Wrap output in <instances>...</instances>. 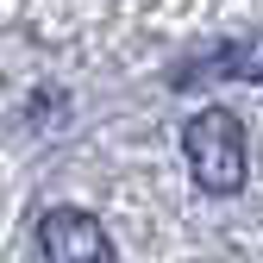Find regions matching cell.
<instances>
[{
	"instance_id": "7a4b0ae2",
	"label": "cell",
	"mask_w": 263,
	"mask_h": 263,
	"mask_svg": "<svg viewBox=\"0 0 263 263\" xmlns=\"http://www.w3.org/2000/svg\"><path fill=\"white\" fill-rule=\"evenodd\" d=\"M38 245H44V263H113V245H107V232H101V219H88V213H76V207L44 213Z\"/></svg>"
},
{
	"instance_id": "6da1fadb",
	"label": "cell",
	"mask_w": 263,
	"mask_h": 263,
	"mask_svg": "<svg viewBox=\"0 0 263 263\" xmlns=\"http://www.w3.org/2000/svg\"><path fill=\"white\" fill-rule=\"evenodd\" d=\"M182 151H188V170L201 176V188L232 194V188L245 182V125L226 113V107L194 113L188 132H182Z\"/></svg>"
}]
</instances>
